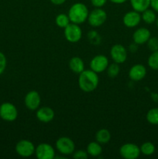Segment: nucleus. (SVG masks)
I'll use <instances>...</instances> for the list:
<instances>
[{"mask_svg":"<svg viewBox=\"0 0 158 159\" xmlns=\"http://www.w3.org/2000/svg\"><path fill=\"white\" fill-rule=\"evenodd\" d=\"M99 78L98 73L91 69L84 70L79 74L78 85L81 89L85 93H91L99 85Z\"/></svg>","mask_w":158,"mask_h":159,"instance_id":"1","label":"nucleus"},{"mask_svg":"<svg viewBox=\"0 0 158 159\" xmlns=\"http://www.w3.org/2000/svg\"><path fill=\"white\" fill-rule=\"evenodd\" d=\"M88 14L89 11L88 7L84 3L76 2L71 6L68 15L71 23L80 25L88 20Z\"/></svg>","mask_w":158,"mask_h":159,"instance_id":"2","label":"nucleus"},{"mask_svg":"<svg viewBox=\"0 0 158 159\" xmlns=\"http://www.w3.org/2000/svg\"><path fill=\"white\" fill-rule=\"evenodd\" d=\"M18 110L15 105L9 102H3L0 106V117L5 121L12 122L16 120Z\"/></svg>","mask_w":158,"mask_h":159,"instance_id":"3","label":"nucleus"},{"mask_svg":"<svg viewBox=\"0 0 158 159\" xmlns=\"http://www.w3.org/2000/svg\"><path fill=\"white\" fill-rule=\"evenodd\" d=\"M107 19V13L102 8H95L91 12H89L88 16V21L89 25L93 27H99L105 23Z\"/></svg>","mask_w":158,"mask_h":159,"instance_id":"4","label":"nucleus"},{"mask_svg":"<svg viewBox=\"0 0 158 159\" xmlns=\"http://www.w3.org/2000/svg\"><path fill=\"white\" fill-rule=\"evenodd\" d=\"M56 148L61 155H72L75 150V144L74 141L68 137H61L56 141Z\"/></svg>","mask_w":158,"mask_h":159,"instance_id":"5","label":"nucleus"},{"mask_svg":"<svg viewBox=\"0 0 158 159\" xmlns=\"http://www.w3.org/2000/svg\"><path fill=\"white\" fill-rule=\"evenodd\" d=\"M64 37L70 43H77L81 39L82 30L78 24L70 23L64 28Z\"/></svg>","mask_w":158,"mask_h":159,"instance_id":"6","label":"nucleus"},{"mask_svg":"<svg viewBox=\"0 0 158 159\" xmlns=\"http://www.w3.org/2000/svg\"><path fill=\"white\" fill-rule=\"evenodd\" d=\"M121 157L125 159H136L140 155V148L133 143H126L121 146L119 149Z\"/></svg>","mask_w":158,"mask_h":159,"instance_id":"7","label":"nucleus"},{"mask_svg":"<svg viewBox=\"0 0 158 159\" xmlns=\"http://www.w3.org/2000/svg\"><path fill=\"white\" fill-rule=\"evenodd\" d=\"M36 147L29 140H21L15 145V152L23 158L30 157L35 153Z\"/></svg>","mask_w":158,"mask_h":159,"instance_id":"8","label":"nucleus"},{"mask_svg":"<svg viewBox=\"0 0 158 159\" xmlns=\"http://www.w3.org/2000/svg\"><path fill=\"white\" fill-rule=\"evenodd\" d=\"M109 62L106 56L99 54L91 59L90 62V68L96 73H102L107 69Z\"/></svg>","mask_w":158,"mask_h":159,"instance_id":"9","label":"nucleus"},{"mask_svg":"<svg viewBox=\"0 0 158 159\" xmlns=\"http://www.w3.org/2000/svg\"><path fill=\"white\" fill-rule=\"evenodd\" d=\"M36 156L38 159H53L55 158V151L52 145L42 143L36 147Z\"/></svg>","mask_w":158,"mask_h":159,"instance_id":"10","label":"nucleus"},{"mask_svg":"<svg viewBox=\"0 0 158 159\" xmlns=\"http://www.w3.org/2000/svg\"><path fill=\"white\" fill-rule=\"evenodd\" d=\"M110 55L113 61L117 64H122L127 59V51L122 44H115L110 50Z\"/></svg>","mask_w":158,"mask_h":159,"instance_id":"11","label":"nucleus"},{"mask_svg":"<svg viewBox=\"0 0 158 159\" xmlns=\"http://www.w3.org/2000/svg\"><path fill=\"white\" fill-rule=\"evenodd\" d=\"M24 102L28 110L34 111V110H37L40 107V102H41V98H40L38 92L32 90L26 95Z\"/></svg>","mask_w":158,"mask_h":159,"instance_id":"12","label":"nucleus"},{"mask_svg":"<svg viewBox=\"0 0 158 159\" xmlns=\"http://www.w3.org/2000/svg\"><path fill=\"white\" fill-rule=\"evenodd\" d=\"M141 20L140 12L133 10L126 12L122 18V22L126 27L133 28L139 24Z\"/></svg>","mask_w":158,"mask_h":159,"instance_id":"13","label":"nucleus"},{"mask_svg":"<svg viewBox=\"0 0 158 159\" xmlns=\"http://www.w3.org/2000/svg\"><path fill=\"white\" fill-rule=\"evenodd\" d=\"M147 75V68L143 65L136 64L133 65L129 71V76L130 79L135 82L143 80Z\"/></svg>","mask_w":158,"mask_h":159,"instance_id":"14","label":"nucleus"},{"mask_svg":"<svg viewBox=\"0 0 158 159\" xmlns=\"http://www.w3.org/2000/svg\"><path fill=\"white\" fill-rule=\"evenodd\" d=\"M150 37H151V33L147 28L140 27L133 33V42L136 44H144V43H147Z\"/></svg>","mask_w":158,"mask_h":159,"instance_id":"15","label":"nucleus"},{"mask_svg":"<svg viewBox=\"0 0 158 159\" xmlns=\"http://www.w3.org/2000/svg\"><path fill=\"white\" fill-rule=\"evenodd\" d=\"M55 113L54 110L50 107H43L37 109V118L42 123H49L54 120Z\"/></svg>","mask_w":158,"mask_h":159,"instance_id":"16","label":"nucleus"},{"mask_svg":"<svg viewBox=\"0 0 158 159\" xmlns=\"http://www.w3.org/2000/svg\"><path fill=\"white\" fill-rule=\"evenodd\" d=\"M69 68L75 74H80L85 70L83 60L79 57H73L69 61Z\"/></svg>","mask_w":158,"mask_h":159,"instance_id":"17","label":"nucleus"},{"mask_svg":"<svg viewBox=\"0 0 158 159\" xmlns=\"http://www.w3.org/2000/svg\"><path fill=\"white\" fill-rule=\"evenodd\" d=\"M133 10L143 12L150 7V0H129Z\"/></svg>","mask_w":158,"mask_h":159,"instance_id":"18","label":"nucleus"},{"mask_svg":"<svg viewBox=\"0 0 158 159\" xmlns=\"http://www.w3.org/2000/svg\"><path fill=\"white\" fill-rule=\"evenodd\" d=\"M111 139V133L108 130L105 128L98 130L95 134V141L99 144H107Z\"/></svg>","mask_w":158,"mask_h":159,"instance_id":"19","label":"nucleus"},{"mask_svg":"<svg viewBox=\"0 0 158 159\" xmlns=\"http://www.w3.org/2000/svg\"><path fill=\"white\" fill-rule=\"evenodd\" d=\"M87 152L88 155L92 157H99L102 152V148L101 144L97 141L90 142L87 146Z\"/></svg>","mask_w":158,"mask_h":159,"instance_id":"20","label":"nucleus"},{"mask_svg":"<svg viewBox=\"0 0 158 159\" xmlns=\"http://www.w3.org/2000/svg\"><path fill=\"white\" fill-rule=\"evenodd\" d=\"M142 15H141V18L142 20L146 23L147 24H153V23L156 22V12L153 9H150V8L147 9H146L145 11H143V12H141Z\"/></svg>","mask_w":158,"mask_h":159,"instance_id":"21","label":"nucleus"},{"mask_svg":"<svg viewBox=\"0 0 158 159\" xmlns=\"http://www.w3.org/2000/svg\"><path fill=\"white\" fill-rule=\"evenodd\" d=\"M147 120L152 125H158V107L152 108L147 112Z\"/></svg>","mask_w":158,"mask_h":159,"instance_id":"22","label":"nucleus"},{"mask_svg":"<svg viewBox=\"0 0 158 159\" xmlns=\"http://www.w3.org/2000/svg\"><path fill=\"white\" fill-rule=\"evenodd\" d=\"M139 148H140L141 154H143V155H146V156H150V155H153V153L155 152V150H156V148H155L154 144L151 142H149V141L143 143L139 147Z\"/></svg>","mask_w":158,"mask_h":159,"instance_id":"23","label":"nucleus"},{"mask_svg":"<svg viewBox=\"0 0 158 159\" xmlns=\"http://www.w3.org/2000/svg\"><path fill=\"white\" fill-rule=\"evenodd\" d=\"M55 23L57 26L64 29L68 25L71 23V20H70L68 15H66L64 13H60L56 16Z\"/></svg>","mask_w":158,"mask_h":159,"instance_id":"24","label":"nucleus"},{"mask_svg":"<svg viewBox=\"0 0 158 159\" xmlns=\"http://www.w3.org/2000/svg\"><path fill=\"white\" fill-rule=\"evenodd\" d=\"M148 66L153 70H158V50L152 52L147 60Z\"/></svg>","mask_w":158,"mask_h":159,"instance_id":"25","label":"nucleus"},{"mask_svg":"<svg viewBox=\"0 0 158 159\" xmlns=\"http://www.w3.org/2000/svg\"><path fill=\"white\" fill-rule=\"evenodd\" d=\"M107 75L111 79H114V78L117 77L118 75L120 72V68H119V64L114 63L108 65V68H107Z\"/></svg>","mask_w":158,"mask_h":159,"instance_id":"26","label":"nucleus"},{"mask_svg":"<svg viewBox=\"0 0 158 159\" xmlns=\"http://www.w3.org/2000/svg\"><path fill=\"white\" fill-rule=\"evenodd\" d=\"M147 47H148L149 50L153 52V51H157L158 50V38L157 37H151L149 39L148 41L147 42Z\"/></svg>","mask_w":158,"mask_h":159,"instance_id":"27","label":"nucleus"},{"mask_svg":"<svg viewBox=\"0 0 158 159\" xmlns=\"http://www.w3.org/2000/svg\"><path fill=\"white\" fill-rule=\"evenodd\" d=\"M6 65H7V60L6 55L0 51V75L5 71Z\"/></svg>","mask_w":158,"mask_h":159,"instance_id":"28","label":"nucleus"},{"mask_svg":"<svg viewBox=\"0 0 158 159\" xmlns=\"http://www.w3.org/2000/svg\"><path fill=\"white\" fill-rule=\"evenodd\" d=\"M73 158L75 159H87L88 158V154L87 151L78 150L73 153Z\"/></svg>","mask_w":158,"mask_h":159,"instance_id":"29","label":"nucleus"},{"mask_svg":"<svg viewBox=\"0 0 158 159\" xmlns=\"http://www.w3.org/2000/svg\"><path fill=\"white\" fill-rule=\"evenodd\" d=\"M108 0H91V2L95 8H102L106 4Z\"/></svg>","mask_w":158,"mask_h":159,"instance_id":"30","label":"nucleus"},{"mask_svg":"<svg viewBox=\"0 0 158 159\" xmlns=\"http://www.w3.org/2000/svg\"><path fill=\"white\" fill-rule=\"evenodd\" d=\"M150 7L158 13V0H150Z\"/></svg>","mask_w":158,"mask_h":159,"instance_id":"31","label":"nucleus"},{"mask_svg":"<svg viewBox=\"0 0 158 159\" xmlns=\"http://www.w3.org/2000/svg\"><path fill=\"white\" fill-rule=\"evenodd\" d=\"M50 1L54 5H56V6H60V5L64 4L67 0H50Z\"/></svg>","mask_w":158,"mask_h":159,"instance_id":"32","label":"nucleus"},{"mask_svg":"<svg viewBox=\"0 0 158 159\" xmlns=\"http://www.w3.org/2000/svg\"><path fill=\"white\" fill-rule=\"evenodd\" d=\"M109 1L111 2L115 3V4H122V3H125L128 0H109Z\"/></svg>","mask_w":158,"mask_h":159,"instance_id":"33","label":"nucleus"},{"mask_svg":"<svg viewBox=\"0 0 158 159\" xmlns=\"http://www.w3.org/2000/svg\"><path fill=\"white\" fill-rule=\"evenodd\" d=\"M151 98L155 102H157L158 103V94L157 93H151Z\"/></svg>","mask_w":158,"mask_h":159,"instance_id":"34","label":"nucleus"},{"mask_svg":"<svg viewBox=\"0 0 158 159\" xmlns=\"http://www.w3.org/2000/svg\"><path fill=\"white\" fill-rule=\"evenodd\" d=\"M155 23H156V26L158 27V17H156V22H155Z\"/></svg>","mask_w":158,"mask_h":159,"instance_id":"35","label":"nucleus"}]
</instances>
